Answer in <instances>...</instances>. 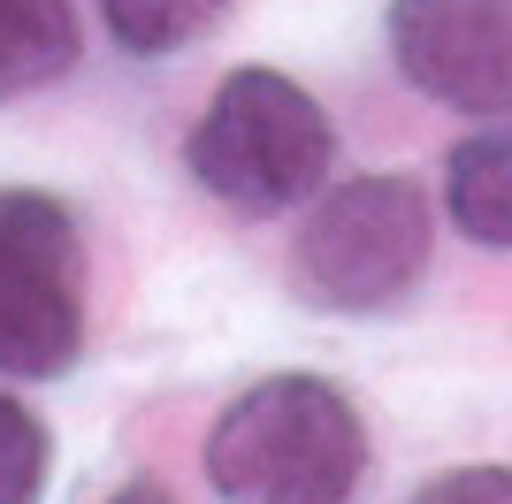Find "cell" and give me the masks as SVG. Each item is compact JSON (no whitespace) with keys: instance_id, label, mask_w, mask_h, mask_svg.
<instances>
[{"instance_id":"cell-1","label":"cell","mask_w":512,"mask_h":504,"mask_svg":"<svg viewBox=\"0 0 512 504\" xmlns=\"http://www.w3.org/2000/svg\"><path fill=\"white\" fill-rule=\"evenodd\" d=\"M367 474V428L337 382L268 375L222 405L207 436V482L222 504H352Z\"/></svg>"},{"instance_id":"cell-2","label":"cell","mask_w":512,"mask_h":504,"mask_svg":"<svg viewBox=\"0 0 512 504\" xmlns=\"http://www.w3.org/2000/svg\"><path fill=\"white\" fill-rule=\"evenodd\" d=\"M337 130L283 69H230L192 123V176L237 214H283L329 176Z\"/></svg>"},{"instance_id":"cell-3","label":"cell","mask_w":512,"mask_h":504,"mask_svg":"<svg viewBox=\"0 0 512 504\" xmlns=\"http://www.w3.org/2000/svg\"><path fill=\"white\" fill-rule=\"evenodd\" d=\"M299 291L329 314H375L421 283L428 268V191L413 176H352L306 214Z\"/></svg>"},{"instance_id":"cell-4","label":"cell","mask_w":512,"mask_h":504,"mask_svg":"<svg viewBox=\"0 0 512 504\" xmlns=\"http://www.w3.org/2000/svg\"><path fill=\"white\" fill-rule=\"evenodd\" d=\"M85 352V252L46 191H0V375L46 382Z\"/></svg>"},{"instance_id":"cell-5","label":"cell","mask_w":512,"mask_h":504,"mask_svg":"<svg viewBox=\"0 0 512 504\" xmlns=\"http://www.w3.org/2000/svg\"><path fill=\"white\" fill-rule=\"evenodd\" d=\"M390 54L428 100L459 115H512V0H398Z\"/></svg>"},{"instance_id":"cell-6","label":"cell","mask_w":512,"mask_h":504,"mask_svg":"<svg viewBox=\"0 0 512 504\" xmlns=\"http://www.w3.org/2000/svg\"><path fill=\"white\" fill-rule=\"evenodd\" d=\"M77 62V8L69 0H0V100L39 92Z\"/></svg>"},{"instance_id":"cell-7","label":"cell","mask_w":512,"mask_h":504,"mask_svg":"<svg viewBox=\"0 0 512 504\" xmlns=\"http://www.w3.org/2000/svg\"><path fill=\"white\" fill-rule=\"evenodd\" d=\"M444 199L459 214V230L474 245H505L512 252V130H490V138H467L451 153Z\"/></svg>"},{"instance_id":"cell-8","label":"cell","mask_w":512,"mask_h":504,"mask_svg":"<svg viewBox=\"0 0 512 504\" xmlns=\"http://www.w3.org/2000/svg\"><path fill=\"white\" fill-rule=\"evenodd\" d=\"M222 8H230V0H100L115 46H130V54H176V46H192L199 31H207Z\"/></svg>"},{"instance_id":"cell-9","label":"cell","mask_w":512,"mask_h":504,"mask_svg":"<svg viewBox=\"0 0 512 504\" xmlns=\"http://www.w3.org/2000/svg\"><path fill=\"white\" fill-rule=\"evenodd\" d=\"M46 489V428L23 398L0 390V504H39Z\"/></svg>"},{"instance_id":"cell-10","label":"cell","mask_w":512,"mask_h":504,"mask_svg":"<svg viewBox=\"0 0 512 504\" xmlns=\"http://www.w3.org/2000/svg\"><path fill=\"white\" fill-rule=\"evenodd\" d=\"M406 504H512V466H451L421 482Z\"/></svg>"},{"instance_id":"cell-11","label":"cell","mask_w":512,"mask_h":504,"mask_svg":"<svg viewBox=\"0 0 512 504\" xmlns=\"http://www.w3.org/2000/svg\"><path fill=\"white\" fill-rule=\"evenodd\" d=\"M107 504H176L169 489H153V482H130V489H115Z\"/></svg>"}]
</instances>
